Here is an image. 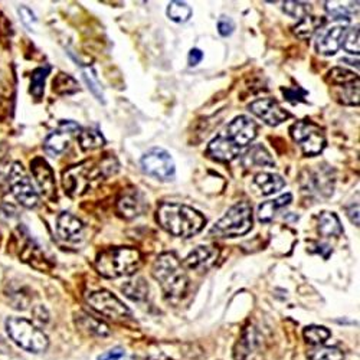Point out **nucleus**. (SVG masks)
Returning a JSON list of instances; mask_svg holds the SVG:
<instances>
[{
    "mask_svg": "<svg viewBox=\"0 0 360 360\" xmlns=\"http://www.w3.org/2000/svg\"><path fill=\"white\" fill-rule=\"evenodd\" d=\"M158 221L163 229L179 238H192L199 233L206 219L196 209L182 205L166 202L158 209Z\"/></svg>",
    "mask_w": 360,
    "mask_h": 360,
    "instance_id": "obj_1",
    "label": "nucleus"
},
{
    "mask_svg": "<svg viewBox=\"0 0 360 360\" xmlns=\"http://www.w3.org/2000/svg\"><path fill=\"white\" fill-rule=\"evenodd\" d=\"M152 274L160 284L166 297H182L188 290V276L185 268L173 252L162 254L153 264Z\"/></svg>",
    "mask_w": 360,
    "mask_h": 360,
    "instance_id": "obj_2",
    "label": "nucleus"
},
{
    "mask_svg": "<svg viewBox=\"0 0 360 360\" xmlns=\"http://www.w3.org/2000/svg\"><path fill=\"white\" fill-rule=\"evenodd\" d=\"M141 255L134 248H108L96 261L97 271L105 278L130 276L140 268Z\"/></svg>",
    "mask_w": 360,
    "mask_h": 360,
    "instance_id": "obj_3",
    "label": "nucleus"
},
{
    "mask_svg": "<svg viewBox=\"0 0 360 360\" xmlns=\"http://www.w3.org/2000/svg\"><path fill=\"white\" fill-rule=\"evenodd\" d=\"M6 332L9 338L26 352L42 353L49 346V340L42 330L22 317H9L6 320Z\"/></svg>",
    "mask_w": 360,
    "mask_h": 360,
    "instance_id": "obj_4",
    "label": "nucleus"
},
{
    "mask_svg": "<svg viewBox=\"0 0 360 360\" xmlns=\"http://www.w3.org/2000/svg\"><path fill=\"white\" fill-rule=\"evenodd\" d=\"M252 228V207L247 200L238 202L212 226L211 233L221 238L245 235Z\"/></svg>",
    "mask_w": 360,
    "mask_h": 360,
    "instance_id": "obj_5",
    "label": "nucleus"
},
{
    "mask_svg": "<svg viewBox=\"0 0 360 360\" xmlns=\"http://www.w3.org/2000/svg\"><path fill=\"white\" fill-rule=\"evenodd\" d=\"M291 136L294 141L303 148L306 156H317L326 147L323 130L310 122H297L292 124Z\"/></svg>",
    "mask_w": 360,
    "mask_h": 360,
    "instance_id": "obj_6",
    "label": "nucleus"
},
{
    "mask_svg": "<svg viewBox=\"0 0 360 360\" xmlns=\"http://www.w3.org/2000/svg\"><path fill=\"white\" fill-rule=\"evenodd\" d=\"M9 186L12 189L13 196L16 200L23 205L25 207H35L38 203V192L35 191V186L32 185L31 179H29L26 170L19 162H15L9 170L8 177Z\"/></svg>",
    "mask_w": 360,
    "mask_h": 360,
    "instance_id": "obj_7",
    "label": "nucleus"
},
{
    "mask_svg": "<svg viewBox=\"0 0 360 360\" xmlns=\"http://www.w3.org/2000/svg\"><path fill=\"white\" fill-rule=\"evenodd\" d=\"M141 167L144 173L163 180V182L172 180L176 173V166L172 156L160 147L148 150L141 159Z\"/></svg>",
    "mask_w": 360,
    "mask_h": 360,
    "instance_id": "obj_8",
    "label": "nucleus"
},
{
    "mask_svg": "<svg viewBox=\"0 0 360 360\" xmlns=\"http://www.w3.org/2000/svg\"><path fill=\"white\" fill-rule=\"evenodd\" d=\"M88 303L101 316L108 317L114 321H124L131 317L130 310L123 304L122 300L105 290L93 292L88 297Z\"/></svg>",
    "mask_w": 360,
    "mask_h": 360,
    "instance_id": "obj_9",
    "label": "nucleus"
},
{
    "mask_svg": "<svg viewBox=\"0 0 360 360\" xmlns=\"http://www.w3.org/2000/svg\"><path fill=\"white\" fill-rule=\"evenodd\" d=\"M221 134L238 148L247 147L257 137V124L247 115L235 117Z\"/></svg>",
    "mask_w": 360,
    "mask_h": 360,
    "instance_id": "obj_10",
    "label": "nucleus"
},
{
    "mask_svg": "<svg viewBox=\"0 0 360 360\" xmlns=\"http://www.w3.org/2000/svg\"><path fill=\"white\" fill-rule=\"evenodd\" d=\"M264 339L254 327L244 330L243 336L235 345L233 359L235 360H265Z\"/></svg>",
    "mask_w": 360,
    "mask_h": 360,
    "instance_id": "obj_11",
    "label": "nucleus"
},
{
    "mask_svg": "<svg viewBox=\"0 0 360 360\" xmlns=\"http://www.w3.org/2000/svg\"><path fill=\"white\" fill-rule=\"evenodd\" d=\"M347 32V22L338 20L332 26L320 29L316 48L321 55H335L342 46V41Z\"/></svg>",
    "mask_w": 360,
    "mask_h": 360,
    "instance_id": "obj_12",
    "label": "nucleus"
},
{
    "mask_svg": "<svg viewBox=\"0 0 360 360\" xmlns=\"http://www.w3.org/2000/svg\"><path fill=\"white\" fill-rule=\"evenodd\" d=\"M250 110L268 126H278L290 118V114L274 98L257 100L250 104Z\"/></svg>",
    "mask_w": 360,
    "mask_h": 360,
    "instance_id": "obj_13",
    "label": "nucleus"
},
{
    "mask_svg": "<svg viewBox=\"0 0 360 360\" xmlns=\"http://www.w3.org/2000/svg\"><path fill=\"white\" fill-rule=\"evenodd\" d=\"M78 131H79V127L74 122H63L56 131L51 133L46 137L44 143L45 150L51 156H58L64 153L70 146L71 137Z\"/></svg>",
    "mask_w": 360,
    "mask_h": 360,
    "instance_id": "obj_14",
    "label": "nucleus"
},
{
    "mask_svg": "<svg viewBox=\"0 0 360 360\" xmlns=\"http://www.w3.org/2000/svg\"><path fill=\"white\" fill-rule=\"evenodd\" d=\"M56 232L67 243H77L82 238V222L70 212H63L56 221Z\"/></svg>",
    "mask_w": 360,
    "mask_h": 360,
    "instance_id": "obj_15",
    "label": "nucleus"
},
{
    "mask_svg": "<svg viewBox=\"0 0 360 360\" xmlns=\"http://www.w3.org/2000/svg\"><path fill=\"white\" fill-rule=\"evenodd\" d=\"M239 152H241V148L229 143L221 133L209 143L207 147V155L218 162H232L236 159Z\"/></svg>",
    "mask_w": 360,
    "mask_h": 360,
    "instance_id": "obj_16",
    "label": "nucleus"
},
{
    "mask_svg": "<svg viewBox=\"0 0 360 360\" xmlns=\"http://www.w3.org/2000/svg\"><path fill=\"white\" fill-rule=\"evenodd\" d=\"M31 166H32V173H34V176L37 179V182H38L42 193L46 198H51L55 193V177H53L52 169L41 158L35 159L31 163Z\"/></svg>",
    "mask_w": 360,
    "mask_h": 360,
    "instance_id": "obj_17",
    "label": "nucleus"
},
{
    "mask_svg": "<svg viewBox=\"0 0 360 360\" xmlns=\"http://www.w3.org/2000/svg\"><path fill=\"white\" fill-rule=\"evenodd\" d=\"M217 258H218V250L215 247L199 245L185 258L184 265L189 269L206 268L211 264H214Z\"/></svg>",
    "mask_w": 360,
    "mask_h": 360,
    "instance_id": "obj_18",
    "label": "nucleus"
},
{
    "mask_svg": "<svg viewBox=\"0 0 360 360\" xmlns=\"http://www.w3.org/2000/svg\"><path fill=\"white\" fill-rule=\"evenodd\" d=\"M118 212L124 218L131 219L139 217L144 211V200L137 191L127 192L118 199Z\"/></svg>",
    "mask_w": 360,
    "mask_h": 360,
    "instance_id": "obj_19",
    "label": "nucleus"
},
{
    "mask_svg": "<svg viewBox=\"0 0 360 360\" xmlns=\"http://www.w3.org/2000/svg\"><path fill=\"white\" fill-rule=\"evenodd\" d=\"M292 202V195L285 193L274 200H266L258 206V219L261 222H271L280 209L288 206Z\"/></svg>",
    "mask_w": 360,
    "mask_h": 360,
    "instance_id": "obj_20",
    "label": "nucleus"
},
{
    "mask_svg": "<svg viewBox=\"0 0 360 360\" xmlns=\"http://www.w3.org/2000/svg\"><path fill=\"white\" fill-rule=\"evenodd\" d=\"M254 182L265 196L277 193L285 186V180L280 174L274 173H259L255 176Z\"/></svg>",
    "mask_w": 360,
    "mask_h": 360,
    "instance_id": "obj_21",
    "label": "nucleus"
},
{
    "mask_svg": "<svg viewBox=\"0 0 360 360\" xmlns=\"http://www.w3.org/2000/svg\"><path fill=\"white\" fill-rule=\"evenodd\" d=\"M319 232L323 236H340L343 233V226L333 212H323L319 217Z\"/></svg>",
    "mask_w": 360,
    "mask_h": 360,
    "instance_id": "obj_22",
    "label": "nucleus"
},
{
    "mask_svg": "<svg viewBox=\"0 0 360 360\" xmlns=\"http://www.w3.org/2000/svg\"><path fill=\"white\" fill-rule=\"evenodd\" d=\"M122 290L126 294V297L133 300V302H143V300H146L148 295V285L141 277L127 281L122 287Z\"/></svg>",
    "mask_w": 360,
    "mask_h": 360,
    "instance_id": "obj_23",
    "label": "nucleus"
},
{
    "mask_svg": "<svg viewBox=\"0 0 360 360\" xmlns=\"http://www.w3.org/2000/svg\"><path fill=\"white\" fill-rule=\"evenodd\" d=\"M323 26V20L314 16H306L303 19H300V22L294 26V34L300 39H307L311 38L313 34Z\"/></svg>",
    "mask_w": 360,
    "mask_h": 360,
    "instance_id": "obj_24",
    "label": "nucleus"
},
{
    "mask_svg": "<svg viewBox=\"0 0 360 360\" xmlns=\"http://www.w3.org/2000/svg\"><path fill=\"white\" fill-rule=\"evenodd\" d=\"M247 165H255V166H274L276 162L273 160L271 155L268 153V150L262 144L254 146L245 156Z\"/></svg>",
    "mask_w": 360,
    "mask_h": 360,
    "instance_id": "obj_25",
    "label": "nucleus"
},
{
    "mask_svg": "<svg viewBox=\"0 0 360 360\" xmlns=\"http://www.w3.org/2000/svg\"><path fill=\"white\" fill-rule=\"evenodd\" d=\"M166 13L170 20L176 23H185L192 18V8L185 2H170Z\"/></svg>",
    "mask_w": 360,
    "mask_h": 360,
    "instance_id": "obj_26",
    "label": "nucleus"
},
{
    "mask_svg": "<svg viewBox=\"0 0 360 360\" xmlns=\"http://www.w3.org/2000/svg\"><path fill=\"white\" fill-rule=\"evenodd\" d=\"M309 360H345V354L339 347L319 346L307 353Z\"/></svg>",
    "mask_w": 360,
    "mask_h": 360,
    "instance_id": "obj_27",
    "label": "nucleus"
},
{
    "mask_svg": "<svg viewBox=\"0 0 360 360\" xmlns=\"http://www.w3.org/2000/svg\"><path fill=\"white\" fill-rule=\"evenodd\" d=\"M105 143L103 134L96 129H85L79 133V144L82 150H94Z\"/></svg>",
    "mask_w": 360,
    "mask_h": 360,
    "instance_id": "obj_28",
    "label": "nucleus"
},
{
    "mask_svg": "<svg viewBox=\"0 0 360 360\" xmlns=\"http://www.w3.org/2000/svg\"><path fill=\"white\" fill-rule=\"evenodd\" d=\"M338 98L340 103L346 105H357L359 104V79L347 85L339 86Z\"/></svg>",
    "mask_w": 360,
    "mask_h": 360,
    "instance_id": "obj_29",
    "label": "nucleus"
},
{
    "mask_svg": "<svg viewBox=\"0 0 360 360\" xmlns=\"http://www.w3.org/2000/svg\"><path fill=\"white\" fill-rule=\"evenodd\" d=\"M49 65H45V67H41V68H37L34 72H32V77H31V93L35 98H41L42 94H44V88H45V81H46V75L49 74Z\"/></svg>",
    "mask_w": 360,
    "mask_h": 360,
    "instance_id": "obj_30",
    "label": "nucleus"
},
{
    "mask_svg": "<svg viewBox=\"0 0 360 360\" xmlns=\"http://www.w3.org/2000/svg\"><path fill=\"white\" fill-rule=\"evenodd\" d=\"M304 339L307 343L314 345V346H320L323 345L332 333L328 332V330L323 326H309L304 328Z\"/></svg>",
    "mask_w": 360,
    "mask_h": 360,
    "instance_id": "obj_31",
    "label": "nucleus"
},
{
    "mask_svg": "<svg viewBox=\"0 0 360 360\" xmlns=\"http://www.w3.org/2000/svg\"><path fill=\"white\" fill-rule=\"evenodd\" d=\"M81 323L79 326L82 328H85L88 333H93V335H97V336H107L110 335V328L107 324H104L103 321L91 317V316H81Z\"/></svg>",
    "mask_w": 360,
    "mask_h": 360,
    "instance_id": "obj_32",
    "label": "nucleus"
},
{
    "mask_svg": "<svg viewBox=\"0 0 360 360\" xmlns=\"http://www.w3.org/2000/svg\"><path fill=\"white\" fill-rule=\"evenodd\" d=\"M53 91L56 94H74L78 91V84L72 77L67 74H59L53 79Z\"/></svg>",
    "mask_w": 360,
    "mask_h": 360,
    "instance_id": "obj_33",
    "label": "nucleus"
},
{
    "mask_svg": "<svg viewBox=\"0 0 360 360\" xmlns=\"http://www.w3.org/2000/svg\"><path fill=\"white\" fill-rule=\"evenodd\" d=\"M328 79L332 81L333 85H338V86H342V85H347L350 82H354L359 79L357 74L349 71V70H345V68H333L332 71L328 72Z\"/></svg>",
    "mask_w": 360,
    "mask_h": 360,
    "instance_id": "obj_34",
    "label": "nucleus"
},
{
    "mask_svg": "<svg viewBox=\"0 0 360 360\" xmlns=\"http://www.w3.org/2000/svg\"><path fill=\"white\" fill-rule=\"evenodd\" d=\"M82 77H84V81L86 82L88 88L91 89V93L97 97V100L101 101V103H104L103 88H101V84H100V81H98V78H97L94 70H93V68H85V70L82 71Z\"/></svg>",
    "mask_w": 360,
    "mask_h": 360,
    "instance_id": "obj_35",
    "label": "nucleus"
},
{
    "mask_svg": "<svg viewBox=\"0 0 360 360\" xmlns=\"http://www.w3.org/2000/svg\"><path fill=\"white\" fill-rule=\"evenodd\" d=\"M359 39H360V35H359V26L356 27H352L349 32H346L343 41H342V46L346 52L349 53H353V55H359V51H360V46H359Z\"/></svg>",
    "mask_w": 360,
    "mask_h": 360,
    "instance_id": "obj_36",
    "label": "nucleus"
},
{
    "mask_svg": "<svg viewBox=\"0 0 360 360\" xmlns=\"http://www.w3.org/2000/svg\"><path fill=\"white\" fill-rule=\"evenodd\" d=\"M326 9L330 15L335 16V19H338V20H343V19L349 20L350 13L354 12V8L345 6V4H342V2H326Z\"/></svg>",
    "mask_w": 360,
    "mask_h": 360,
    "instance_id": "obj_37",
    "label": "nucleus"
},
{
    "mask_svg": "<svg viewBox=\"0 0 360 360\" xmlns=\"http://www.w3.org/2000/svg\"><path fill=\"white\" fill-rule=\"evenodd\" d=\"M283 11H284L288 16H291V18L303 19V18H306L307 13L310 12V5L304 4V2H284Z\"/></svg>",
    "mask_w": 360,
    "mask_h": 360,
    "instance_id": "obj_38",
    "label": "nucleus"
},
{
    "mask_svg": "<svg viewBox=\"0 0 360 360\" xmlns=\"http://www.w3.org/2000/svg\"><path fill=\"white\" fill-rule=\"evenodd\" d=\"M235 31V23L231 18L228 16H221L218 20V32L222 37H229Z\"/></svg>",
    "mask_w": 360,
    "mask_h": 360,
    "instance_id": "obj_39",
    "label": "nucleus"
},
{
    "mask_svg": "<svg viewBox=\"0 0 360 360\" xmlns=\"http://www.w3.org/2000/svg\"><path fill=\"white\" fill-rule=\"evenodd\" d=\"M283 94L288 101H304L307 93L300 86L297 88H283Z\"/></svg>",
    "mask_w": 360,
    "mask_h": 360,
    "instance_id": "obj_40",
    "label": "nucleus"
},
{
    "mask_svg": "<svg viewBox=\"0 0 360 360\" xmlns=\"http://www.w3.org/2000/svg\"><path fill=\"white\" fill-rule=\"evenodd\" d=\"M19 15H20V18H22V22H23L27 27H32V26L37 23L35 15L32 13L31 9L20 8V9H19Z\"/></svg>",
    "mask_w": 360,
    "mask_h": 360,
    "instance_id": "obj_41",
    "label": "nucleus"
},
{
    "mask_svg": "<svg viewBox=\"0 0 360 360\" xmlns=\"http://www.w3.org/2000/svg\"><path fill=\"white\" fill-rule=\"evenodd\" d=\"M122 357H124V349L114 347V349L105 352L104 354H101L98 357V360H120Z\"/></svg>",
    "mask_w": 360,
    "mask_h": 360,
    "instance_id": "obj_42",
    "label": "nucleus"
},
{
    "mask_svg": "<svg viewBox=\"0 0 360 360\" xmlns=\"http://www.w3.org/2000/svg\"><path fill=\"white\" fill-rule=\"evenodd\" d=\"M188 59H189V65L191 67H196L203 59V52L200 49H198V48H193L189 52V58Z\"/></svg>",
    "mask_w": 360,
    "mask_h": 360,
    "instance_id": "obj_43",
    "label": "nucleus"
},
{
    "mask_svg": "<svg viewBox=\"0 0 360 360\" xmlns=\"http://www.w3.org/2000/svg\"><path fill=\"white\" fill-rule=\"evenodd\" d=\"M347 217L350 219V222L356 226H359V203L356 205H352L349 209H347Z\"/></svg>",
    "mask_w": 360,
    "mask_h": 360,
    "instance_id": "obj_44",
    "label": "nucleus"
},
{
    "mask_svg": "<svg viewBox=\"0 0 360 360\" xmlns=\"http://www.w3.org/2000/svg\"><path fill=\"white\" fill-rule=\"evenodd\" d=\"M148 360H170V359L163 357V356H153V357H150Z\"/></svg>",
    "mask_w": 360,
    "mask_h": 360,
    "instance_id": "obj_45",
    "label": "nucleus"
}]
</instances>
